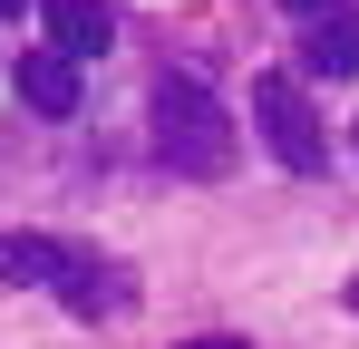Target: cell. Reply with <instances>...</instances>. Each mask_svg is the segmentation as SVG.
Here are the masks:
<instances>
[{"mask_svg":"<svg viewBox=\"0 0 359 349\" xmlns=\"http://www.w3.org/2000/svg\"><path fill=\"white\" fill-rule=\"evenodd\" d=\"M0 282L20 291H59L78 320H117L126 310V272H107V262H88L78 242H49V233H0Z\"/></svg>","mask_w":359,"mask_h":349,"instance_id":"6da1fadb","label":"cell"},{"mask_svg":"<svg viewBox=\"0 0 359 349\" xmlns=\"http://www.w3.org/2000/svg\"><path fill=\"white\" fill-rule=\"evenodd\" d=\"M156 146H165L175 174H224L233 165V126H224V107H214L204 78H165L156 88Z\"/></svg>","mask_w":359,"mask_h":349,"instance_id":"7a4b0ae2","label":"cell"},{"mask_svg":"<svg viewBox=\"0 0 359 349\" xmlns=\"http://www.w3.org/2000/svg\"><path fill=\"white\" fill-rule=\"evenodd\" d=\"M252 126H262V146H272L282 174H320V165H330V136H320V116H311V97H301L292 68H262V88H252Z\"/></svg>","mask_w":359,"mask_h":349,"instance_id":"3957f363","label":"cell"},{"mask_svg":"<svg viewBox=\"0 0 359 349\" xmlns=\"http://www.w3.org/2000/svg\"><path fill=\"white\" fill-rule=\"evenodd\" d=\"M78 68H88V58H68V49H29L20 68H10V88H20L29 116H78V97H88Z\"/></svg>","mask_w":359,"mask_h":349,"instance_id":"277c9868","label":"cell"},{"mask_svg":"<svg viewBox=\"0 0 359 349\" xmlns=\"http://www.w3.org/2000/svg\"><path fill=\"white\" fill-rule=\"evenodd\" d=\"M39 20H49V49H68V58H107L117 49V10L107 0H39Z\"/></svg>","mask_w":359,"mask_h":349,"instance_id":"5b68a950","label":"cell"},{"mask_svg":"<svg viewBox=\"0 0 359 349\" xmlns=\"http://www.w3.org/2000/svg\"><path fill=\"white\" fill-rule=\"evenodd\" d=\"M301 68L359 78V10H311V49H301Z\"/></svg>","mask_w":359,"mask_h":349,"instance_id":"8992f818","label":"cell"},{"mask_svg":"<svg viewBox=\"0 0 359 349\" xmlns=\"http://www.w3.org/2000/svg\"><path fill=\"white\" fill-rule=\"evenodd\" d=\"M175 349H252V340H233V330H204V340H175Z\"/></svg>","mask_w":359,"mask_h":349,"instance_id":"52a82bcc","label":"cell"},{"mask_svg":"<svg viewBox=\"0 0 359 349\" xmlns=\"http://www.w3.org/2000/svg\"><path fill=\"white\" fill-rule=\"evenodd\" d=\"M282 10H301V20H311V10H330V0H282Z\"/></svg>","mask_w":359,"mask_h":349,"instance_id":"ba28073f","label":"cell"},{"mask_svg":"<svg viewBox=\"0 0 359 349\" xmlns=\"http://www.w3.org/2000/svg\"><path fill=\"white\" fill-rule=\"evenodd\" d=\"M350 310H359V282H350Z\"/></svg>","mask_w":359,"mask_h":349,"instance_id":"9c48e42d","label":"cell"},{"mask_svg":"<svg viewBox=\"0 0 359 349\" xmlns=\"http://www.w3.org/2000/svg\"><path fill=\"white\" fill-rule=\"evenodd\" d=\"M0 10H20V0H0Z\"/></svg>","mask_w":359,"mask_h":349,"instance_id":"30bf717a","label":"cell"},{"mask_svg":"<svg viewBox=\"0 0 359 349\" xmlns=\"http://www.w3.org/2000/svg\"><path fill=\"white\" fill-rule=\"evenodd\" d=\"M350 146H359V126H350Z\"/></svg>","mask_w":359,"mask_h":349,"instance_id":"8fae6325","label":"cell"}]
</instances>
